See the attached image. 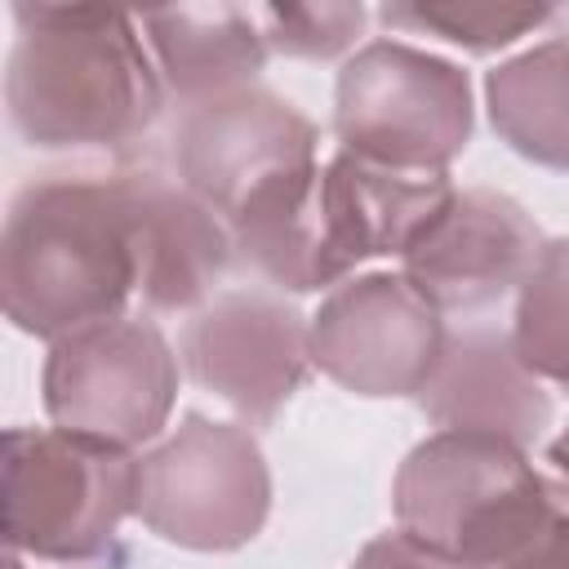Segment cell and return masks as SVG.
I'll list each match as a JSON object with an SVG mask.
<instances>
[{"label": "cell", "instance_id": "obj_1", "mask_svg": "<svg viewBox=\"0 0 569 569\" xmlns=\"http://www.w3.org/2000/svg\"><path fill=\"white\" fill-rule=\"evenodd\" d=\"M4 67L9 124L40 151H124L160 107L164 80L138 18L98 4H13Z\"/></svg>", "mask_w": 569, "mask_h": 569}, {"label": "cell", "instance_id": "obj_2", "mask_svg": "<svg viewBox=\"0 0 569 569\" xmlns=\"http://www.w3.org/2000/svg\"><path fill=\"white\" fill-rule=\"evenodd\" d=\"M0 298L13 329L44 342L124 316L138 267L120 173L44 178L9 200Z\"/></svg>", "mask_w": 569, "mask_h": 569}, {"label": "cell", "instance_id": "obj_3", "mask_svg": "<svg viewBox=\"0 0 569 569\" xmlns=\"http://www.w3.org/2000/svg\"><path fill=\"white\" fill-rule=\"evenodd\" d=\"M138 458L58 427H9L0 462L4 542L53 565L98 560L133 516Z\"/></svg>", "mask_w": 569, "mask_h": 569}, {"label": "cell", "instance_id": "obj_4", "mask_svg": "<svg viewBox=\"0 0 569 569\" xmlns=\"http://www.w3.org/2000/svg\"><path fill=\"white\" fill-rule=\"evenodd\" d=\"M338 151L405 169L449 173L471 142V80L449 58L400 40L360 44L333 84Z\"/></svg>", "mask_w": 569, "mask_h": 569}, {"label": "cell", "instance_id": "obj_5", "mask_svg": "<svg viewBox=\"0 0 569 569\" xmlns=\"http://www.w3.org/2000/svg\"><path fill=\"white\" fill-rule=\"evenodd\" d=\"M271 511V471L249 427L187 413L138 458L133 516L187 551H240Z\"/></svg>", "mask_w": 569, "mask_h": 569}, {"label": "cell", "instance_id": "obj_6", "mask_svg": "<svg viewBox=\"0 0 569 569\" xmlns=\"http://www.w3.org/2000/svg\"><path fill=\"white\" fill-rule=\"evenodd\" d=\"M44 413L58 431L138 449L156 440L178 400V356L142 316H116L49 342Z\"/></svg>", "mask_w": 569, "mask_h": 569}, {"label": "cell", "instance_id": "obj_7", "mask_svg": "<svg viewBox=\"0 0 569 569\" xmlns=\"http://www.w3.org/2000/svg\"><path fill=\"white\" fill-rule=\"evenodd\" d=\"M311 325V365L338 387L387 400L418 396L445 351V316L391 271L342 280L325 293Z\"/></svg>", "mask_w": 569, "mask_h": 569}, {"label": "cell", "instance_id": "obj_8", "mask_svg": "<svg viewBox=\"0 0 569 569\" xmlns=\"http://www.w3.org/2000/svg\"><path fill=\"white\" fill-rule=\"evenodd\" d=\"M316 164V124L280 93L244 84L178 111L173 169L222 222H231L262 187Z\"/></svg>", "mask_w": 569, "mask_h": 569}, {"label": "cell", "instance_id": "obj_9", "mask_svg": "<svg viewBox=\"0 0 569 569\" xmlns=\"http://www.w3.org/2000/svg\"><path fill=\"white\" fill-rule=\"evenodd\" d=\"M182 365L249 427H267L311 369V325L271 293H218L187 320Z\"/></svg>", "mask_w": 569, "mask_h": 569}, {"label": "cell", "instance_id": "obj_10", "mask_svg": "<svg viewBox=\"0 0 569 569\" xmlns=\"http://www.w3.org/2000/svg\"><path fill=\"white\" fill-rule=\"evenodd\" d=\"M542 244L547 240L520 200L493 187H467L453 191L440 218L405 249L400 276L440 316L480 311L520 289Z\"/></svg>", "mask_w": 569, "mask_h": 569}, {"label": "cell", "instance_id": "obj_11", "mask_svg": "<svg viewBox=\"0 0 569 569\" xmlns=\"http://www.w3.org/2000/svg\"><path fill=\"white\" fill-rule=\"evenodd\" d=\"M533 471L529 449L511 440L485 431H431L396 471V529L453 560L462 538Z\"/></svg>", "mask_w": 569, "mask_h": 569}, {"label": "cell", "instance_id": "obj_12", "mask_svg": "<svg viewBox=\"0 0 569 569\" xmlns=\"http://www.w3.org/2000/svg\"><path fill=\"white\" fill-rule=\"evenodd\" d=\"M120 182L129 200L142 307L160 316L200 311L236 258L231 227L182 182L147 169H129Z\"/></svg>", "mask_w": 569, "mask_h": 569}, {"label": "cell", "instance_id": "obj_13", "mask_svg": "<svg viewBox=\"0 0 569 569\" xmlns=\"http://www.w3.org/2000/svg\"><path fill=\"white\" fill-rule=\"evenodd\" d=\"M413 400L440 431H485L520 449L551 427L542 382L520 365L511 333L498 329L449 333L436 373Z\"/></svg>", "mask_w": 569, "mask_h": 569}, {"label": "cell", "instance_id": "obj_14", "mask_svg": "<svg viewBox=\"0 0 569 569\" xmlns=\"http://www.w3.org/2000/svg\"><path fill=\"white\" fill-rule=\"evenodd\" d=\"M227 227H231L236 262L276 289L289 293L338 289L351 271V258L342 253L333 231L320 164L276 178Z\"/></svg>", "mask_w": 569, "mask_h": 569}, {"label": "cell", "instance_id": "obj_15", "mask_svg": "<svg viewBox=\"0 0 569 569\" xmlns=\"http://www.w3.org/2000/svg\"><path fill=\"white\" fill-rule=\"evenodd\" d=\"M138 31H147L142 40L151 49V62L182 107L253 84L271 53L258 13L244 4L147 9L138 18Z\"/></svg>", "mask_w": 569, "mask_h": 569}, {"label": "cell", "instance_id": "obj_16", "mask_svg": "<svg viewBox=\"0 0 569 569\" xmlns=\"http://www.w3.org/2000/svg\"><path fill=\"white\" fill-rule=\"evenodd\" d=\"M320 182L351 267L365 258H405L458 191L449 173H405L351 151H338L320 169Z\"/></svg>", "mask_w": 569, "mask_h": 569}, {"label": "cell", "instance_id": "obj_17", "mask_svg": "<svg viewBox=\"0 0 569 569\" xmlns=\"http://www.w3.org/2000/svg\"><path fill=\"white\" fill-rule=\"evenodd\" d=\"M493 133L525 160L569 173V36H551L485 76Z\"/></svg>", "mask_w": 569, "mask_h": 569}, {"label": "cell", "instance_id": "obj_18", "mask_svg": "<svg viewBox=\"0 0 569 569\" xmlns=\"http://www.w3.org/2000/svg\"><path fill=\"white\" fill-rule=\"evenodd\" d=\"M458 569H569V485L533 471L458 547Z\"/></svg>", "mask_w": 569, "mask_h": 569}, {"label": "cell", "instance_id": "obj_19", "mask_svg": "<svg viewBox=\"0 0 569 569\" xmlns=\"http://www.w3.org/2000/svg\"><path fill=\"white\" fill-rule=\"evenodd\" d=\"M511 347L538 382L569 387V236L547 240L520 280Z\"/></svg>", "mask_w": 569, "mask_h": 569}, {"label": "cell", "instance_id": "obj_20", "mask_svg": "<svg viewBox=\"0 0 569 569\" xmlns=\"http://www.w3.org/2000/svg\"><path fill=\"white\" fill-rule=\"evenodd\" d=\"M547 4H489V0H418V4H382V22L400 31H427L471 53H493L551 22Z\"/></svg>", "mask_w": 569, "mask_h": 569}, {"label": "cell", "instance_id": "obj_21", "mask_svg": "<svg viewBox=\"0 0 569 569\" xmlns=\"http://www.w3.org/2000/svg\"><path fill=\"white\" fill-rule=\"evenodd\" d=\"M253 13L271 53L307 62L347 53L365 31V4H258Z\"/></svg>", "mask_w": 569, "mask_h": 569}, {"label": "cell", "instance_id": "obj_22", "mask_svg": "<svg viewBox=\"0 0 569 569\" xmlns=\"http://www.w3.org/2000/svg\"><path fill=\"white\" fill-rule=\"evenodd\" d=\"M351 569H458L449 556L422 547L418 538H409L405 529L396 533H378L360 547V556L351 560Z\"/></svg>", "mask_w": 569, "mask_h": 569}, {"label": "cell", "instance_id": "obj_23", "mask_svg": "<svg viewBox=\"0 0 569 569\" xmlns=\"http://www.w3.org/2000/svg\"><path fill=\"white\" fill-rule=\"evenodd\" d=\"M547 467H551L556 480L569 485V427H560V436L547 445Z\"/></svg>", "mask_w": 569, "mask_h": 569}]
</instances>
